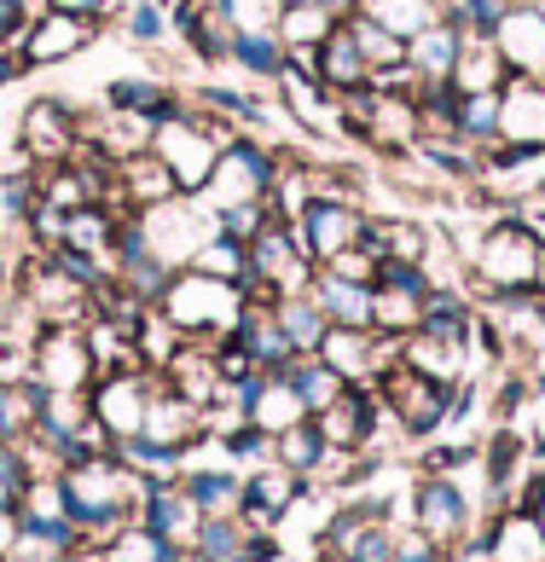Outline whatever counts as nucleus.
I'll use <instances>...</instances> for the list:
<instances>
[{"instance_id": "nucleus-1", "label": "nucleus", "mask_w": 545, "mask_h": 562, "mask_svg": "<svg viewBox=\"0 0 545 562\" xmlns=\"http://www.w3.org/2000/svg\"><path fill=\"white\" fill-rule=\"evenodd\" d=\"M534 261H540V226L522 215V210H499L481 238L470 249V273H465V290L481 302L493 290H529L534 284Z\"/></svg>"}, {"instance_id": "nucleus-2", "label": "nucleus", "mask_w": 545, "mask_h": 562, "mask_svg": "<svg viewBox=\"0 0 545 562\" xmlns=\"http://www.w3.org/2000/svg\"><path fill=\"white\" fill-rule=\"evenodd\" d=\"M233 134H244V128H233L226 116H215V111H198V105H186L180 116H169V122H157V139H152V151L169 162V175L180 180V192L186 198H198L203 192V180L215 175V162H221V151L233 145Z\"/></svg>"}, {"instance_id": "nucleus-3", "label": "nucleus", "mask_w": 545, "mask_h": 562, "mask_svg": "<svg viewBox=\"0 0 545 562\" xmlns=\"http://www.w3.org/2000/svg\"><path fill=\"white\" fill-rule=\"evenodd\" d=\"M157 307L180 325V337L226 342L244 319V290L226 284V279H209V273H198V267H175V279H169Z\"/></svg>"}, {"instance_id": "nucleus-4", "label": "nucleus", "mask_w": 545, "mask_h": 562, "mask_svg": "<svg viewBox=\"0 0 545 562\" xmlns=\"http://www.w3.org/2000/svg\"><path fill=\"white\" fill-rule=\"evenodd\" d=\"M285 175V151L279 145H267L262 134H233V145L221 151L215 162V175L203 180V192L198 203L209 215H221V210H233V203H256V198H272V186H279Z\"/></svg>"}, {"instance_id": "nucleus-5", "label": "nucleus", "mask_w": 545, "mask_h": 562, "mask_svg": "<svg viewBox=\"0 0 545 562\" xmlns=\"http://www.w3.org/2000/svg\"><path fill=\"white\" fill-rule=\"evenodd\" d=\"M377 401H383V412L394 418V429H407L412 441H424V435H435L447 424V412H453V389L447 383H435L430 371H418L407 360H394L377 371Z\"/></svg>"}, {"instance_id": "nucleus-6", "label": "nucleus", "mask_w": 545, "mask_h": 562, "mask_svg": "<svg viewBox=\"0 0 545 562\" xmlns=\"http://www.w3.org/2000/svg\"><path fill=\"white\" fill-rule=\"evenodd\" d=\"M81 128H88V116L65 93H35L18 116V151L30 169H58V162L81 157Z\"/></svg>"}, {"instance_id": "nucleus-7", "label": "nucleus", "mask_w": 545, "mask_h": 562, "mask_svg": "<svg viewBox=\"0 0 545 562\" xmlns=\"http://www.w3.org/2000/svg\"><path fill=\"white\" fill-rule=\"evenodd\" d=\"M290 226H297V244H302V256L313 267H331L343 256V249L360 244V226H366V210L354 198H302V210L290 215Z\"/></svg>"}, {"instance_id": "nucleus-8", "label": "nucleus", "mask_w": 545, "mask_h": 562, "mask_svg": "<svg viewBox=\"0 0 545 562\" xmlns=\"http://www.w3.org/2000/svg\"><path fill=\"white\" fill-rule=\"evenodd\" d=\"M30 378L41 389H81L88 394L93 378H99L88 325H47L41 330V337L30 342Z\"/></svg>"}, {"instance_id": "nucleus-9", "label": "nucleus", "mask_w": 545, "mask_h": 562, "mask_svg": "<svg viewBox=\"0 0 545 562\" xmlns=\"http://www.w3.org/2000/svg\"><path fill=\"white\" fill-rule=\"evenodd\" d=\"M412 528L430 539L435 551H453L458 539L476 533V498L458 487V475H424L412 487Z\"/></svg>"}, {"instance_id": "nucleus-10", "label": "nucleus", "mask_w": 545, "mask_h": 562, "mask_svg": "<svg viewBox=\"0 0 545 562\" xmlns=\"http://www.w3.org/2000/svg\"><path fill=\"white\" fill-rule=\"evenodd\" d=\"M313 279V261L302 256L297 244V226L285 215H272L256 238H249V290H272V296H285V290H308ZM244 290V296H249Z\"/></svg>"}, {"instance_id": "nucleus-11", "label": "nucleus", "mask_w": 545, "mask_h": 562, "mask_svg": "<svg viewBox=\"0 0 545 562\" xmlns=\"http://www.w3.org/2000/svg\"><path fill=\"white\" fill-rule=\"evenodd\" d=\"M157 378H163V371H140V366H129V371H99V378H93L88 406H93V418H99L104 429H111V441H116V447L140 435Z\"/></svg>"}, {"instance_id": "nucleus-12", "label": "nucleus", "mask_w": 545, "mask_h": 562, "mask_svg": "<svg viewBox=\"0 0 545 562\" xmlns=\"http://www.w3.org/2000/svg\"><path fill=\"white\" fill-rule=\"evenodd\" d=\"M140 226H145V238H152V249L163 261L186 267L192 249L215 233V215H209L198 198H169V203H157V210H140Z\"/></svg>"}, {"instance_id": "nucleus-13", "label": "nucleus", "mask_w": 545, "mask_h": 562, "mask_svg": "<svg viewBox=\"0 0 545 562\" xmlns=\"http://www.w3.org/2000/svg\"><path fill=\"white\" fill-rule=\"evenodd\" d=\"M99 30H104V24H93V18H81V12H53V7H41L18 53H24L30 70H53V65H70L76 53H88L93 41H99Z\"/></svg>"}, {"instance_id": "nucleus-14", "label": "nucleus", "mask_w": 545, "mask_h": 562, "mask_svg": "<svg viewBox=\"0 0 545 562\" xmlns=\"http://www.w3.org/2000/svg\"><path fill=\"white\" fill-rule=\"evenodd\" d=\"M377 418H383V401H377V389H360V383H348L325 412H313L325 452H371Z\"/></svg>"}, {"instance_id": "nucleus-15", "label": "nucleus", "mask_w": 545, "mask_h": 562, "mask_svg": "<svg viewBox=\"0 0 545 562\" xmlns=\"http://www.w3.org/2000/svg\"><path fill=\"white\" fill-rule=\"evenodd\" d=\"M308 493V482L297 470H285L279 458H267V464H249L244 470V505H238V522L249 533H272L279 528V516L297 505V498Z\"/></svg>"}, {"instance_id": "nucleus-16", "label": "nucleus", "mask_w": 545, "mask_h": 562, "mask_svg": "<svg viewBox=\"0 0 545 562\" xmlns=\"http://www.w3.org/2000/svg\"><path fill=\"white\" fill-rule=\"evenodd\" d=\"M169 198H186V192L157 151H134V157L111 162V210L140 215V210H157V203H169Z\"/></svg>"}, {"instance_id": "nucleus-17", "label": "nucleus", "mask_w": 545, "mask_h": 562, "mask_svg": "<svg viewBox=\"0 0 545 562\" xmlns=\"http://www.w3.org/2000/svg\"><path fill=\"white\" fill-rule=\"evenodd\" d=\"M272 93H279V111L297 122L302 134H331V128H343V99H331V93L320 88V76L285 65L279 76H272Z\"/></svg>"}, {"instance_id": "nucleus-18", "label": "nucleus", "mask_w": 545, "mask_h": 562, "mask_svg": "<svg viewBox=\"0 0 545 562\" xmlns=\"http://www.w3.org/2000/svg\"><path fill=\"white\" fill-rule=\"evenodd\" d=\"M140 522L152 528V533H163L175 551H192L198 533H203V510H198V498L186 493L180 475H175V482H152V487H145Z\"/></svg>"}, {"instance_id": "nucleus-19", "label": "nucleus", "mask_w": 545, "mask_h": 562, "mask_svg": "<svg viewBox=\"0 0 545 562\" xmlns=\"http://www.w3.org/2000/svg\"><path fill=\"white\" fill-rule=\"evenodd\" d=\"M152 139H157V116L99 105V116H88V128H81V151H93L104 162H122L134 151H152Z\"/></svg>"}, {"instance_id": "nucleus-20", "label": "nucleus", "mask_w": 545, "mask_h": 562, "mask_svg": "<svg viewBox=\"0 0 545 562\" xmlns=\"http://www.w3.org/2000/svg\"><path fill=\"white\" fill-rule=\"evenodd\" d=\"M313 76H320V88L331 99H354V93L377 88V70L366 65V53H360V41L348 35V24H337L320 41V65H313Z\"/></svg>"}, {"instance_id": "nucleus-21", "label": "nucleus", "mask_w": 545, "mask_h": 562, "mask_svg": "<svg viewBox=\"0 0 545 562\" xmlns=\"http://www.w3.org/2000/svg\"><path fill=\"white\" fill-rule=\"evenodd\" d=\"M493 47L505 53L511 76H545V12L540 7H511L505 24L493 30Z\"/></svg>"}, {"instance_id": "nucleus-22", "label": "nucleus", "mask_w": 545, "mask_h": 562, "mask_svg": "<svg viewBox=\"0 0 545 562\" xmlns=\"http://www.w3.org/2000/svg\"><path fill=\"white\" fill-rule=\"evenodd\" d=\"M360 244L371 249L377 261H430V249H435V226L412 221V215H366Z\"/></svg>"}, {"instance_id": "nucleus-23", "label": "nucleus", "mask_w": 545, "mask_h": 562, "mask_svg": "<svg viewBox=\"0 0 545 562\" xmlns=\"http://www.w3.org/2000/svg\"><path fill=\"white\" fill-rule=\"evenodd\" d=\"M308 296L320 302V314H325L331 325L371 330V284H360V279H343V273H331V267H313Z\"/></svg>"}, {"instance_id": "nucleus-24", "label": "nucleus", "mask_w": 545, "mask_h": 562, "mask_svg": "<svg viewBox=\"0 0 545 562\" xmlns=\"http://www.w3.org/2000/svg\"><path fill=\"white\" fill-rule=\"evenodd\" d=\"M465 41H470V35L458 30L453 18H435L430 30H418V35L407 41V65H412V76H418V81H453Z\"/></svg>"}, {"instance_id": "nucleus-25", "label": "nucleus", "mask_w": 545, "mask_h": 562, "mask_svg": "<svg viewBox=\"0 0 545 562\" xmlns=\"http://www.w3.org/2000/svg\"><path fill=\"white\" fill-rule=\"evenodd\" d=\"M499 139L545 145V76H511L499 105Z\"/></svg>"}, {"instance_id": "nucleus-26", "label": "nucleus", "mask_w": 545, "mask_h": 562, "mask_svg": "<svg viewBox=\"0 0 545 562\" xmlns=\"http://www.w3.org/2000/svg\"><path fill=\"white\" fill-rule=\"evenodd\" d=\"M488 546H493V557L499 562H545V522L534 510H516V505H505L499 516H488Z\"/></svg>"}, {"instance_id": "nucleus-27", "label": "nucleus", "mask_w": 545, "mask_h": 562, "mask_svg": "<svg viewBox=\"0 0 545 562\" xmlns=\"http://www.w3.org/2000/svg\"><path fill=\"white\" fill-rule=\"evenodd\" d=\"M104 105H116V111H140V116H157V122H169L180 116L192 99L175 93L169 81H157V76H116V81H104Z\"/></svg>"}, {"instance_id": "nucleus-28", "label": "nucleus", "mask_w": 545, "mask_h": 562, "mask_svg": "<svg viewBox=\"0 0 545 562\" xmlns=\"http://www.w3.org/2000/svg\"><path fill=\"white\" fill-rule=\"evenodd\" d=\"M412 157L418 162H430L435 175H447L453 186H481V145H470V139H458V134H424L412 145Z\"/></svg>"}, {"instance_id": "nucleus-29", "label": "nucleus", "mask_w": 545, "mask_h": 562, "mask_svg": "<svg viewBox=\"0 0 545 562\" xmlns=\"http://www.w3.org/2000/svg\"><path fill=\"white\" fill-rule=\"evenodd\" d=\"M272 319L285 325V337H290L297 353H320L325 330H331V319L320 314V302H313L308 290H285V296H272Z\"/></svg>"}, {"instance_id": "nucleus-30", "label": "nucleus", "mask_w": 545, "mask_h": 562, "mask_svg": "<svg viewBox=\"0 0 545 562\" xmlns=\"http://www.w3.org/2000/svg\"><path fill=\"white\" fill-rule=\"evenodd\" d=\"M505 81H511L505 53H499L493 41H465L458 70H453V88L458 93H505Z\"/></svg>"}, {"instance_id": "nucleus-31", "label": "nucleus", "mask_w": 545, "mask_h": 562, "mask_svg": "<svg viewBox=\"0 0 545 562\" xmlns=\"http://www.w3.org/2000/svg\"><path fill=\"white\" fill-rule=\"evenodd\" d=\"M180 487L198 498L203 516H238V505H244V475H238V470H221V464L186 470Z\"/></svg>"}, {"instance_id": "nucleus-32", "label": "nucleus", "mask_w": 545, "mask_h": 562, "mask_svg": "<svg viewBox=\"0 0 545 562\" xmlns=\"http://www.w3.org/2000/svg\"><path fill=\"white\" fill-rule=\"evenodd\" d=\"M226 65H238L244 76H256V81H267V88H272V76L290 65V53H285V41L272 35V30H238L233 47H226Z\"/></svg>"}, {"instance_id": "nucleus-33", "label": "nucleus", "mask_w": 545, "mask_h": 562, "mask_svg": "<svg viewBox=\"0 0 545 562\" xmlns=\"http://www.w3.org/2000/svg\"><path fill=\"white\" fill-rule=\"evenodd\" d=\"M337 30V18H331L320 0H285V12H279V24H272V35L285 41V53H308V47H320V41Z\"/></svg>"}, {"instance_id": "nucleus-34", "label": "nucleus", "mask_w": 545, "mask_h": 562, "mask_svg": "<svg viewBox=\"0 0 545 562\" xmlns=\"http://www.w3.org/2000/svg\"><path fill=\"white\" fill-rule=\"evenodd\" d=\"M418 319H424V296L418 290L371 284V330L377 337H412Z\"/></svg>"}, {"instance_id": "nucleus-35", "label": "nucleus", "mask_w": 545, "mask_h": 562, "mask_svg": "<svg viewBox=\"0 0 545 562\" xmlns=\"http://www.w3.org/2000/svg\"><path fill=\"white\" fill-rule=\"evenodd\" d=\"M186 267H198V273H209V279H226V284L249 290V244L226 238V233H209L192 249V261H186Z\"/></svg>"}, {"instance_id": "nucleus-36", "label": "nucleus", "mask_w": 545, "mask_h": 562, "mask_svg": "<svg viewBox=\"0 0 545 562\" xmlns=\"http://www.w3.org/2000/svg\"><path fill=\"white\" fill-rule=\"evenodd\" d=\"M285 378H290V389L302 394V406H308V412H325V406L348 389V383L337 378V371H331V366L320 360V353H297V360L285 366Z\"/></svg>"}, {"instance_id": "nucleus-37", "label": "nucleus", "mask_w": 545, "mask_h": 562, "mask_svg": "<svg viewBox=\"0 0 545 562\" xmlns=\"http://www.w3.org/2000/svg\"><path fill=\"white\" fill-rule=\"evenodd\" d=\"M272 458H279L285 470H297L302 482H313V470L325 464V441H320V424L302 418V424H290L285 435H272Z\"/></svg>"}, {"instance_id": "nucleus-38", "label": "nucleus", "mask_w": 545, "mask_h": 562, "mask_svg": "<svg viewBox=\"0 0 545 562\" xmlns=\"http://www.w3.org/2000/svg\"><path fill=\"white\" fill-rule=\"evenodd\" d=\"M348 35L360 41L366 65H371L377 76H383V70H401V65H407V41L394 35V30H383L377 18H366V12H360V18H348Z\"/></svg>"}, {"instance_id": "nucleus-39", "label": "nucleus", "mask_w": 545, "mask_h": 562, "mask_svg": "<svg viewBox=\"0 0 545 562\" xmlns=\"http://www.w3.org/2000/svg\"><path fill=\"white\" fill-rule=\"evenodd\" d=\"M366 18H377L383 30L412 41L418 30H430L435 18H442V0H366Z\"/></svg>"}, {"instance_id": "nucleus-40", "label": "nucleus", "mask_w": 545, "mask_h": 562, "mask_svg": "<svg viewBox=\"0 0 545 562\" xmlns=\"http://www.w3.org/2000/svg\"><path fill=\"white\" fill-rule=\"evenodd\" d=\"M203 562H244L249 557V528L238 516H203V533L192 546Z\"/></svg>"}, {"instance_id": "nucleus-41", "label": "nucleus", "mask_w": 545, "mask_h": 562, "mask_svg": "<svg viewBox=\"0 0 545 562\" xmlns=\"http://www.w3.org/2000/svg\"><path fill=\"white\" fill-rule=\"evenodd\" d=\"M499 105H505V93H458V139L493 145L499 139Z\"/></svg>"}, {"instance_id": "nucleus-42", "label": "nucleus", "mask_w": 545, "mask_h": 562, "mask_svg": "<svg viewBox=\"0 0 545 562\" xmlns=\"http://www.w3.org/2000/svg\"><path fill=\"white\" fill-rule=\"evenodd\" d=\"M175 557V546L163 533H152L145 522H129L111 546H104V562H169Z\"/></svg>"}, {"instance_id": "nucleus-43", "label": "nucleus", "mask_w": 545, "mask_h": 562, "mask_svg": "<svg viewBox=\"0 0 545 562\" xmlns=\"http://www.w3.org/2000/svg\"><path fill=\"white\" fill-rule=\"evenodd\" d=\"M116 24H122V35H129V41H140V47H157V41L175 30V18H169L163 0H129Z\"/></svg>"}, {"instance_id": "nucleus-44", "label": "nucleus", "mask_w": 545, "mask_h": 562, "mask_svg": "<svg viewBox=\"0 0 545 562\" xmlns=\"http://www.w3.org/2000/svg\"><path fill=\"white\" fill-rule=\"evenodd\" d=\"M272 215H279V210H272V198H256V203H233V210H221V215H215V233H226V238L249 244V238H256L262 226L272 221Z\"/></svg>"}, {"instance_id": "nucleus-45", "label": "nucleus", "mask_w": 545, "mask_h": 562, "mask_svg": "<svg viewBox=\"0 0 545 562\" xmlns=\"http://www.w3.org/2000/svg\"><path fill=\"white\" fill-rule=\"evenodd\" d=\"M226 18H233V30H272L285 12V0H221Z\"/></svg>"}, {"instance_id": "nucleus-46", "label": "nucleus", "mask_w": 545, "mask_h": 562, "mask_svg": "<svg viewBox=\"0 0 545 562\" xmlns=\"http://www.w3.org/2000/svg\"><path fill=\"white\" fill-rule=\"evenodd\" d=\"M41 0H0V47H24Z\"/></svg>"}, {"instance_id": "nucleus-47", "label": "nucleus", "mask_w": 545, "mask_h": 562, "mask_svg": "<svg viewBox=\"0 0 545 562\" xmlns=\"http://www.w3.org/2000/svg\"><path fill=\"white\" fill-rule=\"evenodd\" d=\"M18 539H24V510H18V505H0V562H12Z\"/></svg>"}, {"instance_id": "nucleus-48", "label": "nucleus", "mask_w": 545, "mask_h": 562, "mask_svg": "<svg viewBox=\"0 0 545 562\" xmlns=\"http://www.w3.org/2000/svg\"><path fill=\"white\" fill-rule=\"evenodd\" d=\"M447 562H499V557L488 546V533H470V539H458V546L447 551Z\"/></svg>"}, {"instance_id": "nucleus-49", "label": "nucleus", "mask_w": 545, "mask_h": 562, "mask_svg": "<svg viewBox=\"0 0 545 562\" xmlns=\"http://www.w3.org/2000/svg\"><path fill=\"white\" fill-rule=\"evenodd\" d=\"M24 70H30V65H24V53H18V47H0V93H7Z\"/></svg>"}, {"instance_id": "nucleus-50", "label": "nucleus", "mask_w": 545, "mask_h": 562, "mask_svg": "<svg viewBox=\"0 0 545 562\" xmlns=\"http://www.w3.org/2000/svg\"><path fill=\"white\" fill-rule=\"evenodd\" d=\"M320 7L337 18V24H348V18H360V12H366V0H320Z\"/></svg>"}, {"instance_id": "nucleus-51", "label": "nucleus", "mask_w": 545, "mask_h": 562, "mask_svg": "<svg viewBox=\"0 0 545 562\" xmlns=\"http://www.w3.org/2000/svg\"><path fill=\"white\" fill-rule=\"evenodd\" d=\"M534 290H540V302H545V238H540V261H534Z\"/></svg>"}, {"instance_id": "nucleus-52", "label": "nucleus", "mask_w": 545, "mask_h": 562, "mask_svg": "<svg viewBox=\"0 0 545 562\" xmlns=\"http://www.w3.org/2000/svg\"><path fill=\"white\" fill-rule=\"evenodd\" d=\"M169 562H203V557H198V551H175Z\"/></svg>"}, {"instance_id": "nucleus-53", "label": "nucleus", "mask_w": 545, "mask_h": 562, "mask_svg": "<svg viewBox=\"0 0 545 562\" xmlns=\"http://www.w3.org/2000/svg\"><path fill=\"white\" fill-rule=\"evenodd\" d=\"M534 516H540V522H545V498H540V510H534Z\"/></svg>"}, {"instance_id": "nucleus-54", "label": "nucleus", "mask_w": 545, "mask_h": 562, "mask_svg": "<svg viewBox=\"0 0 545 562\" xmlns=\"http://www.w3.org/2000/svg\"><path fill=\"white\" fill-rule=\"evenodd\" d=\"M529 7H540V12H545V0H529Z\"/></svg>"}]
</instances>
